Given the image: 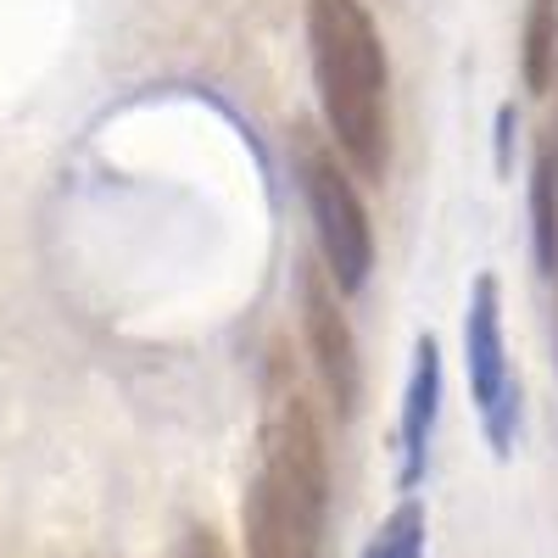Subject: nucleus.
<instances>
[{"mask_svg": "<svg viewBox=\"0 0 558 558\" xmlns=\"http://www.w3.org/2000/svg\"><path fill=\"white\" fill-rule=\"evenodd\" d=\"M307 45L324 129L357 179L391 168V62L363 0H307Z\"/></svg>", "mask_w": 558, "mask_h": 558, "instance_id": "1", "label": "nucleus"}, {"mask_svg": "<svg viewBox=\"0 0 558 558\" xmlns=\"http://www.w3.org/2000/svg\"><path fill=\"white\" fill-rule=\"evenodd\" d=\"M291 157H296V173H302V196H307V213H313L324 274L336 279L341 296H357L368 286V268H375V229H368L357 184H352L347 162L336 157V146H324L313 129L291 134Z\"/></svg>", "mask_w": 558, "mask_h": 558, "instance_id": "2", "label": "nucleus"}, {"mask_svg": "<svg viewBox=\"0 0 558 558\" xmlns=\"http://www.w3.org/2000/svg\"><path fill=\"white\" fill-rule=\"evenodd\" d=\"M463 368H470V397L481 413V430L492 441V458H508L520 441V380L502 341V291L497 274H481L470 307H463Z\"/></svg>", "mask_w": 558, "mask_h": 558, "instance_id": "3", "label": "nucleus"}, {"mask_svg": "<svg viewBox=\"0 0 558 558\" xmlns=\"http://www.w3.org/2000/svg\"><path fill=\"white\" fill-rule=\"evenodd\" d=\"M296 307H302V336H307V357L318 368V386L330 397L336 418H352L357 397H363V363H357V336L347 324L336 279L307 263L296 274Z\"/></svg>", "mask_w": 558, "mask_h": 558, "instance_id": "4", "label": "nucleus"}, {"mask_svg": "<svg viewBox=\"0 0 558 558\" xmlns=\"http://www.w3.org/2000/svg\"><path fill=\"white\" fill-rule=\"evenodd\" d=\"M436 425H441V341L418 336L413 341V368H408V391H402V425H397V452H402L397 486L402 492H413L418 481H425Z\"/></svg>", "mask_w": 558, "mask_h": 558, "instance_id": "5", "label": "nucleus"}, {"mask_svg": "<svg viewBox=\"0 0 558 558\" xmlns=\"http://www.w3.org/2000/svg\"><path fill=\"white\" fill-rule=\"evenodd\" d=\"M241 525H246V558H324V525L307 520L263 475H252V486H246Z\"/></svg>", "mask_w": 558, "mask_h": 558, "instance_id": "6", "label": "nucleus"}, {"mask_svg": "<svg viewBox=\"0 0 558 558\" xmlns=\"http://www.w3.org/2000/svg\"><path fill=\"white\" fill-rule=\"evenodd\" d=\"M531 246H536V268L553 274L558 263V134L553 129L536 146V173H531Z\"/></svg>", "mask_w": 558, "mask_h": 558, "instance_id": "7", "label": "nucleus"}, {"mask_svg": "<svg viewBox=\"0 0 558 558\" xmlns=\"http://www.w3.org/2000/svg\"><path fill=\"white\" fill-rule=\"evenodd\" d=\"M525 51H520V73L531 96H547L558 78V0H531L525 12Z\"/></svg>", "mask_w": 558, "mask_h": 558, "instance_id": "8", "label": "nucleus"}, {"mask_svg": "<svg viewBox=\"0 0 558 558\" xmlns=\"http://www.w3.org/2000/svg\"><path fill=\"white\" fill-rule=\"evenodd\" d=\"M363 558H425V502L402 497L391 514L380 520V531L368 536Z\"/></svg>", "mask_w": 558, "mask_h": 558, "instance_id": "9", "label": "nucleus"}, {"mask_svg": "<svg viewBox=\"0 0 558 558\" xmlns=\"http://www.w3.org/2000/svg\"><path fill=\"white\" fill-rule=\"evenodd\" d=\"M173 558H229V553H223V536L213 525H191V531L179 536Z\"/></svg>", "mask_w": 558, "mask_h": 558, "instance_id": "10", "label": "nucleus"}, {"mask_svg": "<svg viewBox=\"0 0 558 558\" xmlns=\"http://www.w3.org/2000/svg\"><path fill=\"white\" fill-rule=\"evenodd\" d=\"M514 134H520V112L514 101L497 107V173H508V162H514Z\"/></svg>", "mask_w": 558, "mask_h": 558, "instance_id": "11", "label": "nucleus"}, {"mask_svg": "<svg viewBox=\"0 0 558 558\" xmlns=\"http://www.w3.org/2000/svg\"><path fill=\"white\" fill-rule=\"evenodd\" d=\"M547 279H553V296H558V263H553V274H547Z\"/></svg>", "mask_w": 558, "mask_h": 558, "instance_id": "12", "label": "nucleus"}, {"mask_svg": "<svg viewBox=\"0 0 558 558\" xmlns=\"http://www.w3.org/2000/svg\"><path fill=\"white\" fill-rule=\"evenodd\" d=\"M553 134H558V118H553Z\"/></svg>", "mask_w": 558, "mask_h": 558, "instance_id": "13", "label": "nucleus"}]
</instances>
